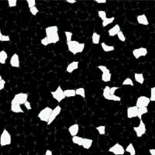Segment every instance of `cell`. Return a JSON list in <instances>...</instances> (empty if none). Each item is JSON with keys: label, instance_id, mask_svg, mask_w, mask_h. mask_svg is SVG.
I'll list each match as a JSON object with an SVG mask.
<instances>
[{"label": "cell", "instance_id": "6da1fadb", "mask_svg": "<svg viewBox=\"0 0 155 155\" xmlns=\"http://www.w3.org/2000/svg\"><path fill=\"white\" fill-rule=\"evenodd\" d=\"M45 34L46 37L49 39L51 44H55L60 41V37L58 34V26H50L45 28Z\"/></svg>", "mask_w": 155, "mask_h": 155}, {"label": "cell", "instance_id": "7a4b0ae2", "mask_svg": "<svg viewBox=\"0 0 155 155\" xmlns=\"http://www.w3.org/2000/svg\"><path fill=\"white\" fill-rule=\"evenodd\" d=\"M68 49L73 55L82 53L85 48V44L84 43H80L77 41H71L67 42Z\"/></svg>", "mask_w": 155, "mask_h": 155}, {"label": "cell", "instance_id": "3957f363", "mask_svg": "<svg viewBox=\"0 0 155 155\" xmlns=\"http://www.w3.org/2000/svg\"><path fill=\"white\" fill-rule=\"evenodd\" d=\"M52 111H53L52 108L49 107V106H46V107H44V109H42L41 111L39 112L38 115H37V117H38L39 120H41V121L48 124V121H49L50 117H51Z\"/></svg>", "mask_w": 155, "mask_h": 155}, {"label": "cell", "instance_id": "277c9868", "mask_svg": "<svg viewBox=\"0 0 155 155\" xmlns=\"http://www.w3.org/2000/svg\"><path fill=\"white\" fill-rule=\"evenodd\" d=\"M28 101V94L25 92H19L13 96L11 100V104L24 105Z\"/></svg>", "mask_w": 155, "mask_h": 155}, {"label": "cell", "instance_id": "5b68a950", "mask_svg": "<svg viewBox=\"0 0 155 155\" xmlns=\"http://www.w3.org/2000/svg\"><path fill=\"white\" fill-rule=\"evenodd\" d=\"M12 143V135L6 129H4L0 135V147L9 146Z\"/></svg>", "mask_w": 155, "mask_h": 155}, {"label": "cell", "instance_id": "8992f818", "mask_svg": "<svg viewBox=\"0 0 155 155\" xmlns=\"http://www.w3.org/2000/svg\"><path fill=\"white\" fill-rule=\"evenodd\" d=\"M98 68L102 71L101 79L103 82H109L112 79V73L106 65H99Z\"/></svg>", "mask_w": 155, "mask_h": 155}, {"label": "cell", "instance_id": "52a82bcc", "mask_svg": "<svg viewBox=\"0 0 155 155\" xmlns=\"http://www.w3.org/2000/svg\"><path fill=\"white\" fill-rule=\"evenodd\" d=\"M51 94L58 102H62L66 98L65 95H64V90L62 89L61 85H58L54 91H51Z\"/></svg>", "mask_w": 155, "mask_h": 155}, {"label": "cell", "instance_id": "ba28073f", "mask_svg": "<svg viewBox=\"0 0 155 155\" xmlns=\"http://www.w3.org/2000/svg\"><path fill=\"white\" fill-rule=\"evenodd\" d=\"M109 152L114 155H124L126 153V150L124 147L120 143H116L111 147L109 148Z\"/></svg>", "mask_w": 155, "mask_h": 155}, {"label": "cell", "instance_id": "9c48e42d", "mask_svg": "<svg viewBox=\"0 0 155 155\" xmlns=\"http://www.w3.org/2000/svg\"><path fill=\"white\" fill-rule=\"evenodd\" d=\"M134 130L135 132L136 136L138 138L142 137L143 135H145L147 131L146 125H145L144 122L143 121V120H140V124H138L137 127H134Z\"/></svg>", "mask_w": 155, "mask_h": 155}, {"label": "cell", "instance_id": "30bf717a", "mask_svg": "<svg viewBox=\"0 0 155 155\" xmlns=\"http://www.w3.org/2000/svg\"><path fill=\"white\" fill-rule=\"evenodd\" d=\"M109 88L110 87L106 85L105 86V88H103V91H102V96L105 99L109 101H114V102H120L121 101V98L118 95H111L109 94Z\"/></svg>", "mask_w": 155, "mask_h": 155}, {"label": "cell", "instance_id": "8fae6325", "mask_svg": "<svg viewBox=\"0 0 155 155\" xmlns=\"http://www.w3.org/2000/svg\"><path fill=\"white\" fill-rule=\"evenodd\" d=\"M150 103V97L145 96V95H140L137 99L136 101V106L138 108L140 107H147Z\"/></svg>", "mask_w": 155, "mask_h": 155}, {"label": "cell", "instance_id": "7c38bea8", "mask_svg": "<svg viewBox=\"0 0 155 155\" xmlns=\"http://www.w3.org/2000/svg\"><path fill=\"white\" fill-rule=\"evenodd\" d=\"M148 54V51L146 48L141 47V48H135L133 50L132 54L135 58V59H140L142 57H146Z\"/></svg>", "mask_w": 155, "mask_h": 155}, {"label": "cell", "instance_id": "4fadbf2b", "mask_svg": "<svg viewBox=\"0 0 155 155\" xmlns=\"http://www.w3.org/2000/svg\"><path fill=\"white\" fill-rule=\"evenodd\" d=\"M61 110H62V108L59 105L55 106V108H54L53 111H52V113H51V117H50L49 119V121H48V123L47 124L48 126L51 125V124H52L55 120H56L57 117H58V116L61 114Z\"/></svg>", "mask_w": 155, "mask_h": 155}, {"label": "cell", "instance_id": "5bb4252c", "mask_svg": "<svg viewBox=\"0 0 155 155\" xmlns=\"http://www.w3.org/2000/svg\"><path fill=\"white\" fill-rule=\"evenodd\" d=\"M127 116L128 119H134L138 117V107L136 106H132L127 107Z\"/></svg>", "mask_w": 155, "mask_h": 155}, {"label": "cell", "instance_id": "9a60e30c", "mask_svg": "<svg viewBox=\"0 0 155 155\" xmlns=\"http://www.w3.org/2000/svg\"><path fill=\"white\" fill-rule=\"evenodd\" d=\"M9 64L11 67L15 68H19L20 67V61H19V57L18 54L15 53L11 56L10 60H9Z\"/></svg>", "mask_w": 155, "mask_h": 155}, {"label": "cell", "instance_id": "2e32d148", "mask_svg": "<svg viewBox=\"0 0 155 155\" xmlns=\"http://www.w3.org/2000/svg\"><path fill=\"white\" fill-rule=\"evenodd\" d=\"M79 68V61H71L70 64H68V65L66 68V71L69 74H71L76 71L77 69H78Z\"/></svg>", "mask_w": 155, "mask_h": 155}, {"label": "cell", "instance_id": "e0dca14e", "mask_svg": "<svg viewBox=\"0 0 155 155\" xmlns=\"http://www.w3.org/2000/svg\"><path fill=\"white\" fill-rule=\"evenodd\" d=\"M80 130V126L79 124H74L71 126L68 127V130L69 134H70L71 137H75V136H78V134Z\"/></svg>", "mask_w": 155, "mask_h": 155}, {"label": "cell", "instance_id": "ac0fdd59", "mask_svg": "<svg viewBox=\"0 0 155 155\" xmlns=\"http://www.w3.org/2000/svg\"><path fill=\"white\" fill-rule=\"evenodd\" d=\"M137 22L138 24L143 25V26H148L150 24V22L148 20L147 16L145 14H140L137 16Z\"/></svg>", "mask_w": 155, "mask_h": 155}, {"label": "cell", "instance_id": "d6986e66", "mask_svg": "<svg viewBox=\"0 0 155 155\" xmlns=\"http://www.w3.org/2000/svg\"><path fill=\"white\" fill-rule=\"evenodd\" d=\"M120 31H121L120 26L119 24H116L115 26H113V27H111V28L108 30V34H109V37H113L118 35V34Z\"/></svg>", "mask_w": 155, "mask_h": 155}, {"label": "cell", "instance_id": "ffe728a7", "mask_svg": "<svg viewBox=\"0 0 155 155\" xmlns=\"http://www.w3.org/2000/svg\"><path fill=\"white\" fill-rule=\"evenodd\" d=\"M92 144H93V140L91 138L84 137V141H83V144L81 147L85 150H89L90 148L92 147Z\"/></svg>", "mask_w": 155, "mask_h": 155}, {"label": "cell", "instance_id": "44dd1931", "mask_svg": "<svg viewBox=\"0 0 155 155\" xmlns=\"http://www.w3.org/2000/svg\"><path fill=\"white\" fill-rule=\"evenodd\" d=\"M134 80H135L136 82L140 84V85H143L145 81L143 73H135L134 74Z\"/></svg>", "mask_w": 155, "mask_h": 155}, {"label": "cell", "instance_id": "7402d4cb", "mask_svg": "<svg viewBox=\"0 0 155 155\" xmlns=\"http://www.w3.org/2000/svg\"><path fill=\"white\" fill-rule=\"evenodd\" d=\"M100 45L102 49L103 50V51L106 52V53H108V52H112V51H113L115 50V47L113 45H109V44H106L105 42H102L100 44Z\"/></svg>", "mask_w": 155, "mask_h": 155}, {"label": "cell", "instance_id": "603a6c76", "mask_svg": "<svg viewBox=\"0 0 155 155\" xmlns=\"http://www.w3.org/2000/svg\"><path fill=\"white\" fill-rule=\"evenodd\" d=\"M11 111L14 113H23L24 110L21 108V106L18 104H11Z\"/></svg>", "mask_w": 155, "mask_h": 155}, {"label": "cell", "instance_id": "cb8c5ba5", "mask_svg": "<svg viewBox=\"0 0 155 155\" xmlns=\"http://www.w3.org/2000/svg\"><path fill=\"white\" fill-rule=\"evenodd\" d=\"M64 95L66 98H74L76 95V89L74 88H68L64 90Z\"/></svg>", "mask_w": 155, "mask_h": 155}, {"label": "cell", "instance_id": "d4e9b609", "mask_svg": "<svg viewBox=\"0 0 155 155\" xmlns=\"http://www.w3.org/2000/svg\"><path fill=\"white\" fill-rule=\"evenodd\" d=\"M8 59L7 52L4 50L0 51V64H5L6 63V61Z\"/></svg>", "mask_w": 155, "mask_h": 155}, {"label": "cell", "instance_id": "484cf974", "mask_svg": "<svg viewBox=\"0 0 155 155\" xmlns=\"http://www.w3.org/2000/svg\"><path fill=\"white\" fill-rule=\"evenodd\" d=\"M71 141L74 144L78 145V146H82L83 141H84V137H81L79 136H75V137H73Z\"/></svg>", "mask_w": 155, "mask_h": 155}, {"label": "cell", "instance_id": "4316f807", "mask_svg": "<svg viewBox=\"0 0 155 155\" xmlns=\"http://www.w3.org/2000/svg\"><path fill=\"white\" fill-rule=\"evenodd\" d=\"M126 152L129 153L130 155H136L137 154V151H136V149L134 147V144L132 143H130L127 145V147L125 148Z\"/></svg>", "mask_w": 155, "mask_h": 155}, {"label": "cell", "instance_id": "83f0119b", "mask_svg": "<svg viewBox=\"0 0 155 155\" xmlns=\"http://www.w3.org/2000/svg\"><path fill=\"white\" fill-rule=\"evenodd\" d=\"M100 39L101 36L97 32H93L92 35V42L93 44H100Z\"/></svg>", "mask_w": 155, "mask_h": 155}, {"label": "cell", "instance_id": "f1b7e54d", "mask_svg": "<svg viewBox=\"0 0 155 155\" xmlns=\"http://www.w3.org/2000/svg\"><path fill=\"white\" fill-rule=\"evenodd\" d=\"M148 113L147 107H140L138 108V117L140 120H142V117L144 114H147Z\"/></svg>", "mask_w": 155, "mask_h": 155}, {"label": "cell", "instance_id": "f546056e", "mask_svg": "<svg viewBox=\"0 0 155 155\" xmlns=\"http://www.w3.org/2000/svg\"><path fill=\"white\" fill-rule=\"evenodd\" d=\"M114 21H115L114 16H112V17H109V18L107 17L106 19H105L104 21H102V27H106L107 26H109V25L112 24Z\"/></svg>", "mask_w": 155, "mask_h": 155}, {"label": "cell", "instance_id": "4dcf8cb0", "mask_svg": "<svg viewBox=\"0 0 155 155\" xmlns=\"http://www.w3.org/2000/svg\"><path fill=\"white\" fill-rule=\"evenodd\" d=\"M76 95L81 97V98H83V99H85V97H86V93H85V88H83V87L78 88L77 89H76Z\"/></svg>", "mask_w": 155, "mask_h": 155}, {"label": "cell", "instance_id": "1f68e13d", "mask_svg": "<svg viewBox=\"0 0 155 155\" xmlns=\"http://www.w3.org/2000/svg\"><path fill=\"white\" fill-rule=\"evenodd\" d=\"M96 129V130L98 131L99 135L101 136H104L106 135V127L104 125H101V126H98V127H95Z\"/></svg>", "mask_w": 155, "mask_h": 155}, {"label": "cell", "instance_id": "d6a6232c", "mask_svg": "<svg viewBox=\"0 0 155 155\" xmlns=\"http://www.w3.org/2000/svg\"><path fill=\"white\" fill-rule=\"evenodd\" d=\"M122 85H127V86H134V83L133 81V80L131 79L130 78H127L125 79L124 80L123 83H122Z\"/></svg>", "mask_w": 155, "mask_h": 155}, {"label": "cell", "instance_id": "836d02e7", "mask_svg": "<svg viewBox=\"0 0 155 155\" xmlns=\"http://www.w3.org/2000/svg\"><path fill=\"white\" fill-rule=\"evenodd\" d=\"M0 41L1 42H10V37L9 35L2 34V32L0 31Z\"/></svg>", "mask_w": 155, "mask_h": 155}, {"label": "cell", "instance_id": "e575fe53", "mask_svg": "<svg viewBox=\"0 0 155 155\" xmlns=\"http://www.w3.org/2000/svg\"><path fill=\"white\" fill-rule=\"evenodd\" d=\"M98 16L102 21H104L105 19L107 18V13L105 10H99L98 11Z\"/></svg>", "mask_w": 155, "mask_h": 155}, {"label": "cell", "instance_id": "d590c367", "mask_svg": "<svg viewBox=\"0 0 155 155\" xmlns=\"http://www.w3.org/2000/svg\"><path fill=\"white\" fill-rule=\"evenodd\" d=\"M64 35H65L66 41L69 42V41H72L73 37V33L71 31H64Z\"/></svg>", "mask_w": 155, "mask_h": 155}, {"label": "cell", "instance_id": "8d00e7d4", "mask_svg": "<svg viewBox=\"0 0 155 155\" xmlns=\"http://www.w3.org/2000/svg\"><path fill=\"white\" fill-rule=\"evenodd\" d=\"M150 102H155V86L152 87L150 90Z\"/></svg>", "mask_w": 155, "mask_h": 155}, {"label": "cell", "instance_id": "74e56055", "mask_svg": "<svg viewBox=\"0 0 155 155\" xmlns=\"http://www.w3.org/2000/svg\"><path fill=\"white\" fill-rule=\"evenodd\" d=\"M41 44H42V45H44V46L47 47V46H48L49 44H51V41H49V39H48V37H44V38H42L41 40Z\"/></svg>", "mask_w": 155, "mask_h": 155}, {"label": "cell", "instance_id": "f35d334b", "mask_svg": "<svg viewBox=\"0 0 155 155\" xmlns=\"http://www.w3.org/2000/svg\"><path fill=\"white\" fill-rule=\"evenodd\" d=\"M27 3L28 5L29 9H31L33 7H35L36 5H37V2L36 0H27Z\"/></svg>", "mask_w": 155, "mask_h": 155}, {"label": "cell", "instance_id": "ab89813d", "mask_svg": "<svg viewBox=\"0 0 155 155\" xmlns=\"http://www.w3.org/2000/svg\"><path fill=\"white\" fill-rule=\"evenodd\" d=\"M117 37H118L119 41H120L121 42H125L126 41V37H125V35H124V32L122 31V30L118 34Z\"/></svg>", "mask_w": 155, "mask_h": 155}, {"label": "cell", "instance_id": "60d3db41", "mask_svg": "<svg viewBox=\"0 0 155 155\" xmlns=\"http://www.w3.org/2000/svg\"><path fill=\"white\" fill-rule=\"evenodd\" d=\"M17 0H8V5L9 8L16 7L17 5Z\"/></svg>", "mask_w": 155, "mask_h": 155}, {"label": "cell", "instance_id": "b9f144b4", "mask_svg": "<svg viewBox=\"0 0 155 155\" xmlns=\"http://www.w3.org/2000/svg\"><path fill=\"white\" fill-rule=\"evenodd\" d=\"M5 84H6L5 80L2 78V76H0V91H2L5 88Z\"/></svg>", "mask_w": 155, "mask_h": 155}, {"label": "cell", "instance_id": "7bdbcfd3", "mask_svg": "<svg viewBox=\"0 0 155 155\" xmlns=\"http://www.w3.org/2000/svg\"><path fill=\"white\" fill-rule=\"evenodd\" d=\"M119 88H120V87H118V86L110 87V88H109V94H110L111 95H116V94H115V92H116V91L119 89Z\"/></svg>", "mask_w": 155, "mask_h": 155}, {"label": "cell", "instance_id": "ee69618b", "mask_svg": "<svg viewBox=\"0 0 155 155\" xmlns=\"http://www.w3.org/2000/svg\"><path fill=\"white\" fill-rule=\"evenodd\" d=\"M30 12L31 13L32 15H33V16H37V13L39 12L38 8H37V6L31 8V9H30Z\"/></svg>", "mask_w": 155, "mask_h": 155}, {"label": "cell", "instance_id": "f6af8a7d", "mask_svg": "<svg viewBox=\"0 0 155 155\" xmlns=\"http://www.w3.org/2000/svg\"><path fill=\"white\" fill-rule=\"evenodd\" d=\"M24 106H25V108H26V109H27V110H28V111H30V110H31V109H32L31 103H30V102H29V101H27V102H26V103H25Z\"/></svg>", "mask_w": 155, "mask_h": 155}, {"label": "cell", "instance_id": "bcb514c9", "mask_svg": "<svg viewBox=\"0 0 155 155\" xmlns=\"http://www.w3.org/2000/svg\"><path fill=\"white\" fill-rule=\"evenodd\" d=\"M95 2L98 4H105L107 2L106 0H95Z\"/></svg>", "mask_w": 155, "mask_h": 155}, {"label": "cell", "instance_id": "7dc6e473", "mask_svg": "<svg viewBox=\"0 0 155 155\" xmlns=\"http://www.w3.org/2000/svg\"><path fill=\"white\" fill-rule=\"evenodd\" d=\"M149 153L150 155H155V148H150L149 149Z\"/></svg>", "mask_w": 155, "mask_h": 155}, {"label": "cell", "instance_id": "c3c4849f", "mask_svg": "<svg viewBox=\"0 0 155 155\" xmlns=\"http://www.w3.org/2000/svg\"><path fill=\"white\" fill-rule=\"evenodd\" d=\"M44 155H54V154H53V153H52V151H51V150L48 149V150L45 151V153H44Z\"/></svg>", "mask_w": 155, "mask_h": 155}, {"label": "cell", "instance_id": "681fc988", "mask_svg": "<svg viewBox=\"0 0 155 155\" xmlns=\"http://www.w3.org/2000/svg\"><path fill=\"white\" fill-rule=\"evenodd\" d=\"M66 2L69 4H74L77 2V1L76 0H66Z\"/></svg>", "mask_w": 155, "mask_h": 155}, {"label": "cell", "instance_id": "f907efd6", "mask_svg": "<svg viewBox=\"0 0 155 155\" xmlns=\"http://www.w3.org/2000/svg\"><path fill=\"white\" fill-rule=\"evenodd\" d=\"M154 2H155V1H154Z\"/></svg>", "mask_w": 155, "mask_h": 155}]
</instances>
